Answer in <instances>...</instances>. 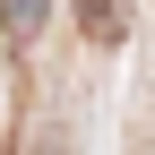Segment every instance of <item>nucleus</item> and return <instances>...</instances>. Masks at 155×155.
Here are the masks:
<instances>
[{
	"label": "nucleus",
	"instance_id": "1",
	"mask_svg": "<svg viewBox=\"0 0 155 155\" xmlns=\"http://www.w3.org/2000/svg\"><path fill=\"white\" fill-rule=\"evenodd\" d=\"M86 26H95V35L112 43V35H121V9H112V0H86Z\"/></svg>",
	"mask_w": 155,
	"mask_h": 155
}]
</instances>
